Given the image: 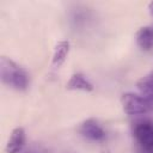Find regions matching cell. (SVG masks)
<instances>
[{
  "label": "cell",
  "instance_id": "obj_12",
  "mask_svg": "<svg viewBox=\"0 0 153 153\" xmlns=\"http://www.w3.org/2000/svg\"><path fill=\"white\" fill-rule=\"evenodd\" d=\"M145 153H153V151L152 152H145Z\"/></svg>",
  "mask_w": 153,
  "mask_h": 153
},
{
  "label": "cell",
  "instance_id": "obj_10",
  "mask_svg": "<svg viewBox=\"0 0 153 153\" xmlns=\"http://www.w3.org/2000/svg\"><path fill=\"white\" fill-rule=\"evenodd\" d=\"M148 10H149L151 14H153V1H151V2L148 4Z\"/></svg>",
  "mask_w": 153,
  "mask_h": 153
},
{
  "label": "cell",
  "instance_id": "obj_2",
  "mask_svg": "<svg viewBox=\"0 0 153 153\" xmlns=\"http://www.w3.org/2000/svg\"><path fill=\"white\" fill-rule=\"evenodd\" d=\"M122 110L127 115H143L153 111V100L134 92H126L121 96Z\"/></svg>",
  "mask_w": 153,
  "mask_h": 153
},
{
  "label": "cell",
  "instance_id": "obj_7",
  "mask_svg": "<svg viewBox=\"0 0 153 153\" xmlns=\"http://www.w3.org/2000/svg\"><path fill=\"white\" fill-rule=\"evenodd\" d=\"M69 49H71V43L67 39L59 41L55 44L53 59H51V66L54 68H60L65 63V61L69 54Z\"/></svg>",
  "mask_w": 153,
  "mask_h": 153
},
{
  "label": "cell",
  "instance_id": "obj_1",
  "mask_svg": "<svg viewBox=\"0 0 153 153\" xmlns=\"http://www.w3.org/2000/svg\"><path fill=\"white\" fill-rule=\"evenodd\" d=\"M0 76L6 86L17 91H25L30 84V76L26 69L4 55L0 57Z\"/></svg>",
  "mask_w": 153,
  "mask_h": 153
},
{
  "label": "cell",
  "instance_id": "obj_3",
  "mask_svg": "<svg viewBox=\"0 0 153 153\" xmlns=\"http://www.w3.org/2000/svg\"><path fill=\"white\" fill-rule=\"evenodd\" d=\"M133 136L145 152L153 151V121L148 118L133 123Z\"/></svg>",
  "mask_w": 153,
  "mask_h": 153
},
{
  "label": "cell",
  "instance_id": "obj_8",
  "mask_svg": "<svg viewBox=\"0 0 153 153\" xmlns=\"http://www.w3.org/2000/svg\"><path fill=\"white\" fill-rule=\"evenodd\" d=\"M136 44L145 51H148L153 48V27L142 26L135 33Z\"/></svg>",
  "mask_w": 153,
  "mask_h": 153
},
{
  "label": "cell",
  "instance_id": "obj_9",
  "mask_svg": "<svg viewBox=\"0 0 153 153\" xmlns=\"http://www.w3.org/2000/svg\"><path fill=\"white\" fill-rule=\"evenodd\" d=\"M136 87L140 94L153 100V69H151L147 74H145L136 81Z\"/></svg>",
  "mask_w": 153,
  "mask_h": 153
},
{
  "label": "cell",
  "instance_id": "obj_6",
  "mask_svg": "<svg viewBox=\"0 0 153 153\" xmlns=\"http://www.w3.org/2000/svg\"><path fill=\"white\" fill-rule=\"evenodd\" d=\"M66 88L69 91H84V92H92L94 90L93 84L82 74V73H73L67 84H66Z\"/></svg>",
  "mask_w": 153,
  "mask_h": 153
},
{
  "label": "cell",
  "instance_id": "obj_11",
  "mask_svg": "<svg viewBox=\"0 0 153 153\" xmlns=\"http://www.w3.org/2000/svg\"><path fill=\"white\" fill-rule=\"evenodd\" d=\"M102 153H110V151H109V149H103Z\"/></svg>",
  "mask_w": 153,
  "mask_h": 153
},
{
  "label": "cell",
  "instance_id": "obj_4",
  "mask_svg": "<svg viewBox=\"0 0 153 153\" xmlns=\"http://www.w3.org/2000/svg\"><path fill=\"white\" fill-rule=\"evenodd\" d=\"M78 133L90 141H102L106 136L104 128L96 118H87L82 121L78 126Z\"/></svg>",
  "mask_w": 153,
  "mask_h": 153
},
{
  "label": "cell",
  "instance_id": "obj_5",
  "mask_svg": "<svg viewBox=\"0 0 153 153\" xmlns=\"http://www.w3.org/2000/svg\"><path fill=\"white\" fill-rule=\"evenodd\" d=\"M25 141H26V134H25V130L23 127H16L11 134H10V137L7 140V143H6V153H19L24 145H25Z\"/></svg>",
  "mask_w": 153,
  "mask_h": 153
}]
</instances>
